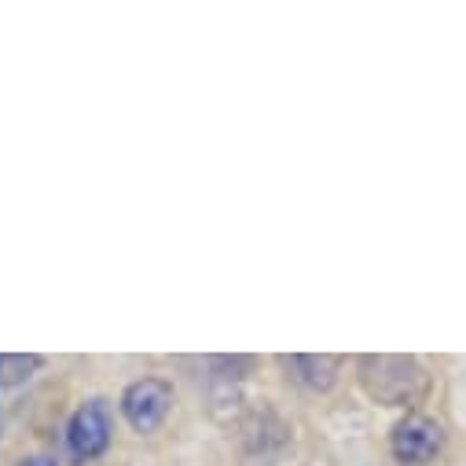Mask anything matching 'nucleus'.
Listing matches in <instances>:
<instances>
[{"label": "nucleus", "mask_w": 466, "mask_h": 466, "mask_svg": "<svg viewBox=\"0 0 466 466\" xmlns=\"http://www.w3.org/2000/svg\"><path fill=\"white\" fill-rule=\"evenodd\" d=\"M357 379L375 404H390V408H411L430 390V375L415 357L368 353L357 360Z\"/></svg>", "instance_id": "1"}, {"label": "nucleus", "mask_w": 466, "mask_h": 466, "mask_svg": "<svg viewBox=\"0 0 466 466\" xmlns=\"http://www.w3.org/2000/svg\"><path fill=\"white\" fill-rule=\"evenodd\" d=\"M173 408V386L162 379H140L122 393V411L137 433H155Z\"/></svg>", "instance_id": "2"}, {"label": "nucleus", "mask_w": 466, "mask_h": 466, "mask_svg": "<svg viewBox=\"0 0 466 466\" xmlns=\"http://www.w3.org/2000/svg\"><path fill=\"white\" fill-rule=\"evenodd\" d=\"M441 444H444V430L426 415H408L404 422L393 426L390 437V448L404 466H426L441 451Z\"/></svg>", "instance_id": "3"}, {"label": "nucleus", "mask_w": 466, "mask_h": 466, "mask_svg": "<svg viewBox=\"0 0 466 466\" xmlns=\"http://www.w3.org/2000/svg\"><path fill=\"white\" fill-rule=\"evenodd\" d=\"M66 444L77 459H96L106 451L110 444V415L103 408V400H88L74 411L70 426H66Z\"/></svg>", "instance_id": "4"}, {"label": "nucleus", "mask_w": 466, "mask_h": 466, "mask_svg": "<svg viewBox=\"0 0 466 466\" xmlns=\"http://www.w3.org/2000/svg\"><path fill=\"white\" fill-rule=\"evenodd\" d=\"M283 368H287L290 379L301 382L305 390L327 393V390L338 382V368H341V360L330 357V353H294V357H283Z\"/></svg>", "instance_id": "5"}, {"label": "nucleus", "mask_w": 466, "mask_h": 466, "mask_svg": "<svg viewBox=\"0 0 466 466\" xmlns=\"http://www.w3.org/2000/svg\"><path fill=\"white\" fill-rule=\"evenodd\" d=\"M41 357L37 353H0V390H12L34 379V371H41Z\"/></svg>", "instance_id": "6"}, {"label": "nucleus", "mask_w": 466, "mask_h": 466, "mask_svg": "<svg viewBox=\"0 0 466 466\" xmlns=\"http://www.w3.org/2000/svg\"><path fill=\"white\" fill-rule=\"evenodd\" d=\"M23 466H56V462H52V459H45V455H34V459H26Z\"/></svg>", "instance_id": "7"}]
</instances>
